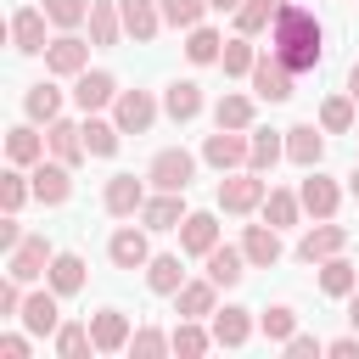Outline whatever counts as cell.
Here are the masks:
<instances>
[{
  "label": "cell",
  "instance_id": "6da1fadb",
  "mask_svg": "<svg viewBox=\"0 0 359 359\" xmlns=\"http://www.w3.org/2000/svg\"><path fill=\"white\" fill-rule=\"evenodd\" d=\"M320 22H314V11L309 6H292V0H280L275 6V22H269V50L292 67V73H314L320 67Z\"/></svg>",
  "mask_w": 359,
  "mask_h": 359
},
{
  "label": "cell",
  "instance_id": "7a4b0ae2",
  "mask_svg": "<svg viewBox=\"0 0 359 359\" xmlns=\"http://www.w3.org/2000/svg\"><path fill=\"white\" fill-rule=\"evenodd\" d=\"M264 196H269V180H264L258 168H236V174L219 180V208H224V213H258Z\"/></svg>",
  "mask_w": 359,
  "mask_h": 359
},
{
  "label": "cell",
  "instance_id": "3957f363",
  "mask_svg": "<svg viewBox=\"0 0 359 359\" xmlns=\"http://www.w3.org/2000/svg\"><path fill=\"white\" fill-rule=\"evenodd\" d=\"M146 180H151L157 191H191V180H196V157H191L185 146H163V151L151 157Z\"/></svg>",
  "mask_w": 359,
  "mask_h": 359
},
{
  "label": "cell",
  "instance_id": "277c9868",
  "mask_svg": "<svg viewBox=\"0 0 359 359\" xmlns=\"http://www.w3.org/2000/svg\"><path fill=\"white\" fill-rule=\"evenodd\" d=\"M247 151H252V135H241V129H219V135L202 140V163H213L219 174L247 168Z\"/></svg>",
  "mask_w": 359,
  "mask_h": 359
},
{
  "label": "cell",
  "instance_id": "5b68a950",
  "mask_svg": "<svg viewBox=\"0 0 359 359\" xmlns=\"http://www.w3.org/2000/svg\"><path fill=\"white\" fill-rule=\"evenodd\" d=\"M112 123H118L123 135H146V129L157 123V101H151V90H118V101H112Z\"/></svg>",
  "mask_w": 359,
  "mask_h": 359
},
{
  "label": "cell",
  "instance_id": "8992f818",
  "mask_svg": "<svg viewBox=\"0 0 359 359\" xmlns=\"http://www.w3.org/2000/svg\"><path fill=\"white\" fill-rule=\"evenodd\" d=\"M28 180H34V202H45V208H62V202L73 196V168L56 163V157H50V163L39 157V163L28 168Z\"/></svg>",
  "mask_w": 359,
  "mask_h": 359
},
{
  "label": "cell",
  "instance_id": "52a82bcc",
  "mask_svg": "<svg viewBox=\"0 0 359 359\" xmlns=\"http://www.w3.org/2000/svg\"><path fill=\"white\" fill-rule=\"evenodd\" d=\"M50 258H56V247H50L45 236H22V241L11 247V258H6V275H17V280L28 286V280H39V275L50 269Z\"/></svg>",
  "mask_w": 359,
  "mask_h": 359
},
{
  "label": "cell",
  "instance_id": "ba28073f",
  "mask_svg": "<svg viewBox=\"0 0 359 359\" xmlns=\"http://www.w3.org/2000/svg\"><path fill=\"white\" fill-rule=\"evenodd\" d=\"M56 303H62V292H56V286L28 292V297H22V314H17V320H22V331H28V337H56V325H62V309H56Z\"/></svg>",
  "mask_w": 359,
  "mask_h": 359
},
{
  "label": "cell",
  "instance_id": "9c48e42d",
  "mask_svg": "<svg viewBox=\"0 0 359 359\" xmlns=\"http://www.w3.org/2000/svg\"><path fill=\"white\" fill-rule=\"evenodd\" d=\"M84 67H90V45H84L73 28H67L62 39L45 45V73H56V79H79Z\"/></svg>",
  "mask_w": 359,
  "mask_h": 359
},
{
  "label": "cell",
  "instance_id": "30bf717a",
  "mask_svg": "<svg viewBox=\"0 0 359 359\" xmlns=\"http://www.w3.org/2000/svg\"><path fill=\"white\" fill-rule=\"evenodd\" d=\"M247 79H252V95H258V101H286L297 73H292V67L269 50V56H258V62H252V73H247Z\"/></svg>",
  "mask_w": 359,
  "mask_h": 359
},
{
  "label": "cell",
  "instance_id": "8fae6325",
  "mask_svg": "<svg viewBox=\"0 0 359 359\" xmlns=\"http://www.w3.org/2000/svg\"><path fill=\"white\" fill-rule=\"evenodd\" d=\"M45 22H50V17H45L39 6H17V11H11V45H17L22 56H45V45H50V39H45Z\"/></svg>",
  "mask_w": 359,
  "mask_h": 359
},
{
  "label": "cell",
  "instance_id": "7c38bea8",
  "mask_svg": "<svg viewBox=\"0 0 359 359\" xmlns=\"http://www.w3.org/2000/svg\"><path fill=\"white\" fill-rule=\"evenodd\" d=\"M342 247H348V230H342V224H331V219H320L314 230H303L297 258H303V264H325V258H337Z\"/></svg>",
  "mask_w": 359,
  "mask_h": 359
},
{
  "label": "cell",
  "instance_id": "4fadbf2b",
  "mask_svg": "<svg viewBox=\"0 0 359 359\" xmlns=\"http://www.w3.org/2000/svg\"><path fill=\"white\" fill-rule=\"evenodd\" d=\"M90 337H95V353H123L129 348V314L123 309H95L90 314Z\"/></svg>",
  "mask_w": 359,
  "mask_h": 359
},
{
  "label": "cell",
  "instance_id": "5bb4252c",
  "mask_svg": "<svg viewBox=\"0 0 359 359\" xmlns=\"http://www.w3.org/2000/svg\"><path fill=\"white\" fill-rule=\"evenodd\" d=\"M101 208H107L112 219H129V213H140V208H146V185H140L135 174H112V180H107V191H101Z\"/></svg>",
  "mask_w": 359,
  "mask_h": 359
},
{
  "label": "cell",
  "instance_id": "9a60e30c",
  "mask_svg": "<svg viewBox=\"0 0 359 359\" xmlns=\"http://www.w3.org/2000/svg\"><path fill=\"white\" fill-rule=\"evenodd\" d=\"M297 196H303V213H314V219H337L342 185H337V180H325L320 168H309V180L297 185Z\"/></svg>",
  "mask_w": 359,
  "mask_h": 359
},
{
  "label": "cell",
  "instance_id": "2e32d148",
  "mask_svg": "<svg viewBox=\"0 0 359 359\" xmlns=\"http://www.w3.org/2000/svg\"><path fill=\"white\" fill-rule=\"evenodd\" d=\"M107 258H112L118 269H146V264H151V247H146V224H140V230H135V224L112 230V241H107Z\"/></svg>",
  "mask_w": 359,
  "mask_h": 359
},
{
  "label": "cell",
  "instance_id": "e0dca14e",
  "mask_svg": "<svg viewBox=\"0 0 359 359\" xmlns=\"http://www.w3.org/2000/svg\"><path fill=\"white\" fill-rule=\"evenodd\" d=\"M45 140H50V157H56V163H67V168L90 157V146H84V123L56 118V123H45Z\"/></svg>",
  "mask_w": 359,
  "mask_h": 359
},
{
  "label": "cell",
  "instance_id": "ac0fdd59",
  "mask_svg": "<svg viewBox=\"0 0 359 359\" xmlns=\"http://www.w3.org/2000/svg\"><path fill=\"white\" fill-rule=\"evenodd\" d=\"M140 224H146V230H180V224H185V191H157V196H146Z\"/></svg>",
  "mask_w": 359,
  "mask_h": 359
},
{
  "label": "cell",
  "instance_id": "d6986e66",
  "mask_svg": "<svg viewBox=\"0 0 359 359\" xmlns=\"http://www.w3.org/2000/svg\"><path fill=\"white\" fill-rule=\"evenodd\" d=\"M241 252H247V264L252 269H269V264H280V230L264 219V224H247L241 230Z\"/></svg>",
  "mask_w": 359,
  "mask_h": 359
},
{
  "label": "cell",
  "instance_id": "ffe728a7",
  "mask_svg": "<svg viewBox=\"0 0 359 359\" xmlns=\"http://www.w3.org/2000/svg\"><path fill=\"white\" fill-rule=\"evenodd\" d=\"M213 342L219 348H247L252 342V309H236V303L213 309Z\"/></svg>",
  "mask_w": 359,
  "mask_h": 359
},
{
  "label": "cell",
  "instance_id": "44dd1931",
  "mask_svg": "<svg viewBox=\"0 0 359 359\" xmlns=\"http://www.w3.org/2000/svg\"><path fill=\"white\" fill-rule=\"evenodd\" d=\"M118 6H123V34L135 45H151L157 28H163V6L157 0H118Z\"/></svg>",
  "mask_w": 359,
  "mask_h": 359
},
{
  "label": "cell",
  "instance_id": "7402d4cb",
  "mask_svg": "<svg viewBox=\"0 0 359 359\" xmlns=\"http://www.w3.org/2000/svg\"><path fill=\"white\" fill-rule=\"evenodd\" d=\"M73 101H79L84 112H101L107 101H118V79H112V73H101V67H95V73L84 67V73L73 79Z\"/></svg>",
  "mask_w": 359,
  "mask_h": 359
},
{
  "label": "cell",
  "instance_id": "603a6c76",
  "mask_svg": "<svg viewBox=\"0 0 359 359\" xmlns=\"http://www.w3.org/2000/svg\"><path fill=\"white\" fill-rule=\"evenodd\" d=\"M213 247H219V219H213V213H185V224H180V252L208 258Z\"/></svg>",
  "mask_w": 359,
  "mask_h": 359
},
{
  "label": "cell",
  "instance_id": "cb8c5ba5",
  "mask_svg": "<svg viewBox=\"0 0 359 359\" xmlns=\"http://www.w3.org/2000/svg\"><path fill=\"white\" fill-rule=\"evenodd\" d=\"M286 157H292L297 168H320V157H325V135H320L314 123H292V129H286Z\"/></svg>",
  "mask_w": 359,
  "mask_h": 359
},
{
  "label": "cell",
  "instance_id": "d4e9b609",
  "mask_svg": "<svg viewBox=\"0 0 359 359\" xmlns=\"http://www.w3.org/2000/svg\"><path fill=\"white\" fill-rule=\"evenodd\" d=\"M213 303H219V286H213V280H185V286L174 292V314H180V320H208Z\"/></svg>",
  "mask_w": 359,
  "mask_h": 359
},
{
  "label": "cell",
  "instance_id": "484cf974",
  "mask_svg": "<svg viewBox=\"0 0 359 359\" xmlns=\"http://www.w3.org/2000/svg\"><path fill=\"white\" fill-rule=\"evenodd\" d=\"M118 39H123V6H112V0H95V6H90V45L112 50Z\"/></svg>",
  "mask_w": 359,
  "mask_h": 359
},
{
  "label": "cell",
  "instance_id": "4316f807",
  "mask_svg": "<svg viewBox=\"0 0 359 359\" xmlns=\"http://www.w3.org/2000/svg\"><path fill=\"white\" fill-rule=\"evenodd\" d=\"M45 151H50V140H45V135H39L34 123H17V129L6 135V157H11L17 168H34V163H39Z\"/></svg>",
  "mask_w": 359,
  "mask_h": 359
},
{
  "label": "cell",
  "instance_id": "83f0119b",
  "mask_svg": "<svg viewBox=\"0 0 359 359\" xmlns=\"http://www.w3.org/2000/svg\"><path fill=\"white\" fill-rule=\"evenodd\" d=\"M163 112H168L174 123H191V118L202 112V84H191V79H174V84L163 90Z\"/></svg>",
  "mask_w": 359,
  "mask_h": 359
},
{
  "label": "cell",
  "instance_id": "f1b7e54d",
  "mask_svg": "<svg viewBox=\"0 0 359 359\" xmlns=\"http://www.w3.org/2000/svg\"><path fill=\"white\" fill-rule=\"evenodd\" d=\"M252 135V151H247V168L269 174L280 157H286V129H247Z\"/></svg>",
  "mask_w": 359,
  "mask_h": 359
},
{
  "label": "cell",
  "instance_id": "f546056e",
  "mask_svg": "<svg viewBox=\"0 0 359 359\" xmlns=\"http://www.w3.org/2000/svg\"><path fill=\"white\" fill-rule=\"evenodd\" d=\"M146 286H151L157 297H174V292L185 286V264H180V252H157V258L146 264Z\"/></svg>",
  "mask_w": 359,
  "mask_h": 359
},
{
  "label": "cell",
  "instance_id": "4dcf8cb0",
  "mask_svg": "<svg viewBox=\"0 0 359 359\" xmlns=\"http://www.w3.org/2000/svg\"><path fill=\"white\" fill-rule=\"evenodd\" d=\"M202 264H208V280H213V286H236V280L247 275V252H241V247H213Z\"/></svg>",
  "mask_w": 359,
  "mask_h": 359
},
{
  "label": "cell",
  "instance_id": "1f68e13d",
  "mask_svg": "<svg viewBox=\"0 0 359 359\" xmlns=\"http://www.w3.org/2000/svg\"><path fill=\"white\" fill-rule=\"evenodd\" d=\"M45 286H56L62 297L84 292V258H79V252H56V258H50V269H45Z\"/></svg>",
  "mask_w": 359,
  "mask_h": 359
},
{
  "label": "cell",
  "instance_id": "d6a6232c",
  "mask_svg": "<svg viewBox=\"0 0 359 359\" xmlns=\"http://www.w3.org/2000/svg\"><path fill=\"white\" fill-rule=\"evenodd\" d=\"M22 112H28L34 123H56V118H62V90H56V84H28Z\"/></svg>",
  "mask_w": 359,
  "mask_h": 359
},
{
  "label": "cell",
  "instance_id": "836d02e7",
  "mask_svg": "<svg viewBox=\"0 0 359 359\" xmlns=\"http://www.w3.org/2000/svg\"><path fill=\"white\" fill-rule=\"evenodd\" d=\"M353 286H359V269H353V264H348L342 252L320 264V292H325V297H348Z\"/></svg>",
  "mask_w": 359,
  "mask_h": 359
},
{
  "label": "cell",
  "instance_id": "e575fe53",
  "mask_svg": "<svg viewBox=\"0 0 359 359\" xmlns=\"http://www.w3.org/2000/svg\"><path fill=\"white\" fill-rule=\"evenodd\" d=\"M353 107H359L353 95H325L320 101V129L325 135H348L353 129Z\"/></svg>",
  "mask_w": 359,
  "mask_h": 359
},
{
  "label": "cell",
  "instance_id": "d590c367",
  "mask_svg": "<svg viewBox=\"0 0 359 359\" xmlns=\"http://www.w3.org/2000/svg\"><path fill=\"white\" fill-rule=\"evenodd\" d=\"M118 123H107V118H95V112H84V146H90V157H112L118 151Z\"/></svg>",
  "mask_w": 359,
  "mask_h": 359
},
{
  "label": "cell",
  "instance_id": "8d00e7d4",
  "mask_svg": "<svg viewBox=\"0 0 359 359\" xmlns=\"http://www.w3.org/2000/svg\"><path fill=\"white\" fill-rule=\"evenodd\" d=\"M275 6H280V0H241V6H236V34H247V39L264 34V28L275 22Z\"/></svg>",
  "mask_w": 359,
  "mask_h": 359
},
{
  "label": "cell",
  "instance_id": "74e56055",
  "mask_svg": "<svg viewBox=\"0 0 359 359\" xmlns=\"http://www.w3.org/2000/svg\"><path fill=\"white\" fill-rule=\"evenodd\" d=\"M252 62H258V50L247 45V34L224 39V50H219V67H224L230 79H247V73H252Z\"/></svg>",
  "mask_w": 359,
  "mask_h": 359
},
{
  "label": "cell",
  "instance_id": "f35d334b",
  "mask_svg": "<svg viewBox=\"0 0 359 359\" xmlns=\"http://www.w3.org/2000/svg\"><path fill=\"white\" fill-rule=\"evenodd\" d=\"M297 213H303V196H297V191H269V196H264V219H269L275 230L297 224Z\"/></svg>",
  "mask_w": 359,
  "mask_h": 359
},
{
  "label": "cell",
  "instance_id": "ab89813d",
  "mask_svg": "<svg viewBox=\"0 0 359 359\" xmlns=\"http://www.w3.org/2000/svg\"><path fill=\"white\" fill-rule=\"evenodd\" d=\"M90 348H95L90 325H79V320H62V325H56V353H62V359H84Z\"/></svg>",
  "mask_w": 359,
  "mask_h": 359
},
{
  "label": "cell",
  "instance_id": "60d3db41",
  "mask_svg": "<svg viewBox=\"0 0 359 359\" xmlns=\"http://www.w3.org/2000/svg\"><path fill=\"white\" fill-rule=\"evenodd\" d=\"M213 123H219V129H252V101H247V95H219Z\"/></svg>",
  "mask_w": 359,
  "mask_h": 359
},
{
  "label": "cell",
  "instance_id": "b9f144b4",
  "mask_svg": "<svg viewBox=\"0 0 359 359\" xmlns=\"http://www.w3.org/2000/svg\"><path fill=\"white\" fill-rule=\"evenodd\" d=\"M168 337H174V353H191V359H196V353H208V348H219V342H213V331H202L196 320H180Z\"/></svg>",
  "mask_w": 359,
  "mask_h": 359
},
{
  "label": "cell",
  "instance_id": "7bdbcfd3",
  "mask_svg": "<svg viewBox=\"0 0 359 359\" xmlns=\"http://www.w3.org/2000/svg\"><path fill=\"white\" fill-rule=\"evenodd\" d=\"M219 50H224V39H219L213 28H202V22H196V28H191V39H185V56H191L196 67H208V62H219Z\"/></svg>",
  "mask_w": 359,
  "mask_h": 359
},
{
  "label": "cell",
  "instance_id": "ee69618b",
  "mask_svg": "<svg viewBox=\"0 0 359 359\" xmlns=\"http://www.w3.org/2000/svg\"><path fill=\"white\" fill-rule=\"evenodd\" d=\"M258 331H264L269 342H280V348H286V337L297 331V314H292L286 303H275V309H264V314H258Z\"/></svg>",
  "mask_w": 359,
  "mask_h": 359
},
{
  "label": "cell",
  "instance_id": "f6af8a7d",
  "mask_svg": "<svg viewBox=\"0 0 359 359\" xmlns=\"http://www.w3.org/2000/svg\"><path fill=\"white\" fill-rule=\"evenodd\" d=\"M129 353H135V359H157V353H174V337H168V331H157V325H140V331L129 337Z\"/></svg>",
  "mask_w": 359,
  "mask_h": 359
},
{
  "label": "cell",
  "instance_id": "bcb514c9",
  "mask_svg": "<svg viewBox=\"0 0 359 359\" xmlns=\"http://www.w3.org/2000/svg\"><path fill=\"white\" fill-rule=\"evenodd\" d=\"M157 6H163V22H168V28H185V34H191V28L202 22V11H208V0H157Z\"/></svg>",
  "mask_w": 359,
  "mask_h": 359
},
{
  "label": "cell",
  "instance_id": "7dc6e473",
  "mask_svg": "<svg viewBox=\"0 0 359 359\" xmlns=\"http://www.w3.org/2000/svg\"><path fill=\"white\" fill-rule=\"evenodd\" d=\"M90 6L95 0H45V17L67 34V28H79V22H90Z\"/></svg>",
  "mask_w": 359,
  "mask_h": 359
},
{
  "label": "cell",
  "instance_id": "c3c4849f",
  "mask_svg": "<svg viewBox=\"0 0 359 359\" xmlns=\"http://www.w3.org/2000/svg\"><path fill=\"white\" fill-rule=\"evenodd\" d=\"M28 196H34V180H28L22 168H11V174H0V208H6V213H17V208H22Z\"/></svg>",
  "mask_w": 359,
  "mask_h": 359
},
{
  "label": "cell",
  "instance_id": "681fc988",
  "mask_svg": "<svg viewBox=\"0 0 359 359\" xmlns=\"http://www.w3.org/2000/svg\"><path fill=\"white\" fill-rule=\"evenodd\" d=\"M286 353H292V359H320V353H325V342H320V337L292 331V337H286Z\"/></svg>",
  "mask_w": 359,
  "mask_h": 359
},
{
  "label": "cell",
  "instance_id": "f907efd6",
  "mask_svg": "<svg viewBox=\"0 0 359 359\" xmlns=\"http://www.w3.org/2000/svg\"><path fill=\"white\" fill-rule=\"evenodd\" d=\"M0 359H28V337L22 331H6L0 337Z\"/></svg>",
  "mask_w": 359,
  "mask_h": 359
},
{
  "label": "cell",
  "instance_id": "816d5d0a",
  "mask_svg": "<svg viewBox=\"0 0 359 359\" xmlns=\"http://www.w3.org/2000/svg\"><path fill=\"white\" fill-rule=\"evenodd\" d=\"M325 353H331V359H359V331H348V337L325 342Z\"/></svg>",
  "mask_w": 359,
  "mask_h": 359
},
{
  "label": "cell",
  "instance_id": "f5cc1de1",
  "mask_svg": "<svg viewBox=\"0 0 359 359\" xmlns=\"http://www.w3.org/2000/svg\"><path fill=\"white\" fill-rule=\"evenodd\" d=\"M17 241H22V224H17V213H6V219H0V247L11 252Z\"/></svg>",
  "mask_w": 359,
  "mask_h": 359
},
{
  "label": "cell",
  "instance_id": "db71d44e",
  "mask_svg": "<svg viewBox=\"0 0 359 359\" xmlns=\"http://www.w3.org/2000/svg\"><path fill=\"white\" fill-rule=\"evenodd\" d=\"M348 325H353V331H359V286H353V292H348Z\"/></svg>",
  "mask_w": 359,
  "mask_h": 359
},
{
  "label": "cell",
  "instance_id": "11a10c76",
  "mask_svg": "<svg viewBox=\"0 0 359 359\" xmlns=\"http://www.w3.org/2000/svg\"><path fill=\"white\" fill-rule=\"evenodd\" d=\"M348 95H353V101H359V62H353V67H348Z\"/></svg>",
  "mask_w": 359,
  "mask_h": 359
},
{
  "label": "cell",
  "instance_id": "9f6ffc18",
  "mask_svg": "<svg viewBox=\"0 0 359 359\" xmlns=\"http://www.w3.org/2000/svg\"><path fill=\"white\" fill-rule=\"evenodd\" d=\"M208 6H213V11H236L241 0H208Z\"/></svg>",
  "mask_w": 359,
  "mask_h": 359
},
{
  "label": "cell",
  "instance_id": "6f0895ef",
  "mask_svg": "<svg viewBox=\"0 0 359 359\" xmlns=\"http://www.w3.org/2000/svg\"><path fill=\"white\" fill-rule=\"evenodd\" d=\"M348 191H353V196H359V168H353V174H348Z\"/></svg>",
  "mask_w": 359,
  "mask_h": 359
}]
</instances>
